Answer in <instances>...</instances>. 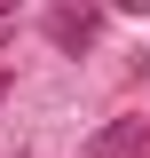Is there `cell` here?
Wrapping results in <instances>:
<instances>
[{
  "label": "cell",
  "instance_id": "cell-1",
  "mask_svg": "<svg viewBox=\"0 0 150 158\" xmlns=\"http://www.w3.org/2000/svg\"><path fill=\"white\" fill-rule=\"evenodd\" d=\"M48 40H56L63 56H87L95 40H103V8H95V0H63V8H48Z\"/></svg>",
  "mask_w": 150,
  "mask_h": 158
},
{
  "label": "cell",
  "instance_id": "cell-2",
  "mask_svg": "<svg viewBox=\"0 0 150 158\" xmlns=\"http://www.w3.org/2000/svg\"><path fill=\"white\" fill-rule=\"evenodd\" d=\"M87 158H150V118H111V127H95Z\"/></svg>",
  "mask_w": 150,
  "mask_h": 158
},
{
  "label": "cell",
  "instance_id": "cell-3",
  "mask_svg": "<svg viewBox=\"0 0 150 158\" xmlns=\"http://www.w3.org/2000/svg\"><path fill=\"white\" fill-rule=\"evenodd\" d=\"M111 8H119V16H150V0H111Z\"/></svg>",
  "mask_w": 150,
  "mask_h": 158
},
{
  "label": "cell",
  "instance_id": "cell-4",
  "mask_svg": "<svg viewBox=\"0 0 150 158\" xmlns=\"http://www.w3.org/2000/svg\"><path fill=\"white\" fill-rule=\"evenodd\" d=\"M0 103H8V71H0Z\"/></svg>",
  "mask_w": 150,
  "mask_h": 158
},
{
  "label": "cell",
  "instance_id": "cell-5",
  "mask_svg": "<svg viewBox=\"0 0 150 158\" xmlns=\"http://www.w3.org/2000/svg\"><path fill=\"white\" fill-rule=\"evenodd\" d=\"M8 8H16V0H0V16H8Z\"/></svg>",
  "mask_w": 150,
  "mask_h": 158
},
{
  "label": "cell",
  "instance_id": "cell-6",
  "mask_svg": "<svg viewBox=\"0 0 150 158\" xmlns=\"http://www.w3.org/2000/svg\"><path fill=\"white\" fill-rule=\"evenodd\" d=\"M16 158H32V150H16Z\"/></svg>",
  "mask_w": 150,
  "mask_h": 158
}]
</instances>
